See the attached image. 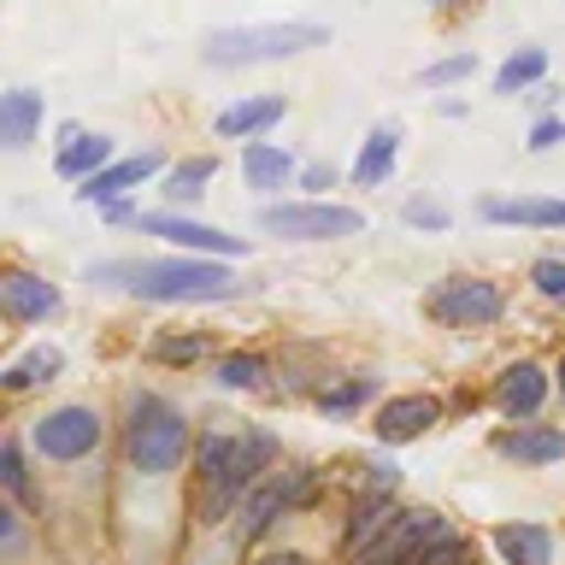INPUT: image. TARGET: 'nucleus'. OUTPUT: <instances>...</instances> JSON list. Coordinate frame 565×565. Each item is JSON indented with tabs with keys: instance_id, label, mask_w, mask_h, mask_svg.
Masks as SVG:
<instances>
[{
	"instance_id": "nucleus-1",
	"label": "nucleus",
	"mask_w": 565,
	"mask_h": 565,
	"mask_svg": "<svg viewBox=\"0 0 565 565\" xmlns=\"http://www.w3.org/2000/svg\"><path fill=\"white\" fill-rule=\"evenodd\" d=\"M88 282H113L141 300H166V307H206V300H230L242 289L218 259H113L95 265Z\"/></svg>"
},
{
	"instance_id": "nucleus-2",
	"label": "nucleus",
	"mask_w": 565,
	"mask_h": 565,
	"mask_svg": "<svg viewBox=\"0 0 565 565\" xmlns=\"http://www.w3.org/2000/svg\"><path fill=\"white\" fill-rule=\"evenodd\" d=\"M271 459V441L265 436H201V454H194V507H201V524H218L236 494L259 477V466Z\"/></svg>"
},
{
	"instance_id": "nucleus-3",
	"label": "nucleus",
	"mask_w": 565,
	"mask_h": 565,
	"mask_svg": "<svg viewBox=\"0 0 565 565\" xmlns=\"http://www.w3.org/2000/svg\"><path fill=\"white\" fill-rule=\"evenodd\" d=\"M324 24H236V30H212L206 35V65H265V60H289V53L324 47Z\"/></svg>"
},
{
	"instance_id": "nucleus-4",
	"label": "nucleus",
	"mask_w": 565,
	"mask_h": 565,
	"mask_svg": "<svg viewBox=\"0 0 565 565\" xmlns=\"http://www.w3.org/2000/svg\"><path fill=\"white\" fill-rule=\"evenodd\" d=\"M124 448H130L136 471L166 477V471H177V459H183V448H189V424L159 395H141L130 406V436H124Z\"/></svg>"
},
{
	"instance_id": "nucleus-5",
	"label": "nucleus",
	"mask_w": 565,
	"mask_h": 565,
	"mask_svg": "<svg viewBox=\"0 0 565 565\" xmlns=\"http://www.w3.org/2000/svg\"><path fill=\"white\" fill-rule=\"evenodd\" d=\"M454 530L441 512L430 507H413V512H395V524L383 530V536H371L360 554H353V565H413L418 554H430V547H441Z\"/></svg>"
},
{
	"instance_id": "nucleus-6",
	"label": "nucleus",
	"mask_w": 565,
	"mask_h": 565,
	"mask_svg": "<svg viewBox=\"0 0 565 565\" xmlns=\"http://www.w3.org/2000/svg\"><path fill=\"white\" fill-rule=\"evenodd\" d=\"M259 230H271L282 242H335V236H360L365 212L335 206V201H289V206H265Z\"/></svg>"
},
{
	"instance_id": "nucleus-7",
	"label": "nucleus",
	"mask_w": 565,
	"mask_h": 565,
	"mask_svg": "<svg viewBox=\"0 0 565 565\" xmlns=\"http://www.w3.org/2000/svg\"><path fill=\"white\" fill-rule=\"evenodd\" d=\"M30 441L42 459H83L100 448V413H88V406H53L47 418H35Z\"/></svg>"
},
{
	"instance_id": "nucleus-8",
	"label": "nucleus",
	"mask_w": 565,
	"mask_h": 565,
	"mask_svg": "<svg viewBox=\"0 0 565 565\" xmlns=\"http://www.w3.org/2000/svg\"><path fill=\"white\" fill-rule=\"evenodd\" d=\"M430 318H441V324H454V330L494 324V318H501V289L483 277H448V282H436V295H430Z\"/></svg>"
},
{
	"instance_id": "nucleus-9",
	"label": "nucleus",
	"mask_w": 565,
	"mask_h": 565,
	"mask_svg": "<svg viewBox=\"0 0 565 565\" xmlns=\"http://www.w3.org/2000/svg\"><path fill=\"white\" fill-rule=\"evenodd\" d=\"M307 483H312V471H300V466H289V471H271L265 483L242 501V536H265L282 512L289 507H300V494H307Z\"/></svg>"
},
{
	"instance_id": "nucleus-10",
	"label": "nucleus",
	"mask_w": 565,
	"mask_h": 565,
	"mask_svg": "<svg viewBox=\"0 0 565 565\" xmlns=\"http://www.w3.org/2000/svg\"><path fill=\"white\" fill-rule=\"evenodd\" d=\"M136 224L148 230V236H166L177 247H189V254H247V242L224 236V230H212V224H194L183 212H141Z\"/></svg>"
},
{
	"instance_id": "nucleus-11",
	"label": "nucleus",
	"mask_w": 565,
	"mask_h": 565,
	"mask_svg": "<svg viewBox=\"0 0 565 565\" xmlns=\"http://www.w3.org/2000/svg\"><path fill=\"white\" fill-rule=\"evenodd\" d=\"M542 401H547V377H542V365H530V360H519V365H507L501 371V383H494V406H501L507 418H536L542 413Z\"/></svg>"
},
{
	"instance_id": "nucleus-12",
	"label": "nucleus",
	"mask_w": 565,
	"mask_h": 565,
	"mask_svg": "<svg viewBox=\"0 0 565 565\" xmlns=\"http://www.w3.org/2000/svg\"><path fill=\"white\" fill-rule=\"evenodd\" d=\"M0 300H7V312L18 318V324H42V318L60 312V289L30 271H7L0 277Z\"/></svg>"
},
{
	"instance_id": "nucleus-13",
	"label": "nucleus",
	"mask_w": 565,
	"mask_h": 565,
	"mask_svg": "<svg viewBox=\"0 0 565 565\" xmlns=\"http://www.w3.org/2000/svg\"><path fill=\"white\" fill-rule=\"evenodd\" d=\"M436 418H441V406L430 395H395V401L377 406V436L383 441H413V436L430 430Z\"/></svg>"
},
{
	"instance_id": "nucleus-14",
	"label": "nucleus",
	"mask_w": 565,
	"mask_h": 565,
	"mask_svg": "<svg viewBox=\"0 0 565 565\" xmlns=\"http://www.w3.org/2000/svg\"><path fill=\"white\" fill-rule=\"evenodd\" d=\"M494 448L507 459H519V466H554V459H565V430H554V424H519Z\"/></svg>"
},
{
	"instance_id": "nucleus-15",
	"label": "nucleus",
	"mask_w": 565,
	"mask_h": 565,
	"mask_svg": "<svg viewBox=\"0 0 565 565\" xmlns=\"http://www.w3.org/2000/svg\"><path fill=\"white\" fill-rule=\"evenodd\" d=\"M166 166L159 153H136V159H118V166H106L100 177H88V183L77 189V201H118L124 189H136V183H148V177Z\"/></svg>"
},
{
	"instance_id": "nucleus-16",
	"label": "nucleus",
	"mask_w": 565,
	"mask_h": 565,
	"mask_svg": "<svg viewBox=\"0 0 565 565\" xmlns=\"http://www.w3.org/2000/svg\"><path fill=\"white\" fill-rule=\"evenodd\" d=\"M483 218H494V224H536V230H565V201H554V194H519V201H483Z\"/></svg>"
},
{
	"instance_id": "nucleus-17",
	"label": "nucleus",
	"mask_w": 565,
	"mask_h": 565,
	"mask_svg": "<svg viewBox=\"0 0 565 565\" xmlns=\"http://www.w3.org/2000/svg\"><path fill=\"white\" fill-rule=\"evenodd\" d=\"M35 124H42V95L35 88H12V95H0V141L18 153L35 141Z\"/></svg>"
},
{
	"instance_id": "nucleus-18",
	"label": "nucleus",
	"mask_w": 565,
	"mask_h": 565,
	"mask_svg": "<svg viewBox=\"0 0 565 565\" xmlns=\"http://www.w3.org/2000/svg\"><path fill=\"white\" fill-rule=\"evenodd\" d=\"M106 159H113V136H83V130H65V148H60V177H100Z\"/></svg>"
},
{
	"instance_id": "nucleus-19",
	"label": "nucleus",
	"mask_w": 565,
	"mask_h": 565,
	"mask_svg": "<svg viewBox=\"0 0 565 565\" xmlns=\"http://www.w3.org/2000/svg\"><path fill=\"white\" fill-rule=\"evenodd\" d=\"M494 547L512 559V565H554V536L542 524H501L494 530Z\"/></svg>"
},
{
	"instance_id": "nucleus-20",
	"label": "nucleus",
	"mask_w": 565,
	"mask_h": 565,
	"mask_svg": "<svg viewBox=\"0 0 565 565\" xmlns=\"http://www.w3.org/2000/svg\"><path fill=\"white\" fill-rule=\"evenodd\" d=\"M282 118V95H254V100H236L218 113V136H259L271 130V124Z\"/></svg>"
},
{
	"instance_id": "nucleus-21",
	"label": "nucleus",
	"mask_w": 565,
	"mask_h": 565,
	"mask_svg": "<svg viewBox=\"0 0 565 565\" xmlns=\"http://www.w3.org/2000/svg\"><path fill=\"white\" fill-rule=\"evenodd\" d=\"M242 177L254 189H282L295 177V159L282 153V148H271V141H247V153H242Z\"/></svg>"
},
{
	"instance_id": "nucleus-22",
	"label": "nucleus",
	"mask_w": 565,
	"mask_h": 565,
	"mask_svg": "<svg viewBox=\"0 0 565 565\" xmlns=\"http://www.w3.org/2000/svg\"><path fill=\"white\" fill-rule=\"evenodd\" d=\"M388 171H395V130H371L360 159H353V177L365 189H377V183H388Z\"/></svg>"
},
{
	"instance_id": "nucleus-23",
	"label": "nucleus",
	"mask_w": 565,
	"mask_h": 565,
	"mask_svg": "<svg viewBox=\"0 0 565 565\" xmlns=\"http://www.w3.org/2000/svg\"><path fill=\"white\" fill-rule=\"evenodd\" d=\"M542 77H547V53L542 47H519L501 71H494V95H519V88L542 83Z\"/></svg>"
},
{
	"instance_id": "nucleus-24",
	"label": "nucleus",
	"mask_w": 565,
	"mask_h": 565,
	"mask_svg": "<svg viewBox=\"0 0 565 565\" xmlns=\"http://www.w3.org/2000/svg\"><path fill=\"white\" fill-rule=\"evenodd\" d=\"M65 360H60V348H30L24 360L18 365H7V388L18 395V388H30V383H42V377H53V371H60Z\"/></svg>"
},
{
	"instance_id": "nucleus-25",
	"label": "nucleus",
	"mask_w": 565,
	"mask_h": 565,
	"mask_svg": "<svg viewBox=\"0 0 565 565\" xmlns=\"http://www.w3.org/2000/svg\"><path fill=\"white\" fill-rule=\"evenodd\" d=\"M212 171H218V166H212L206 153H201V159H189V166H177V171L166 177V194H171V201H201Z\"/></svg>"
},
{
	"instance_id": "nucleus-26",
	"label": "nucleus",
	"mask_w": 565,
	"mask_h": 565,
	"mask_svg": "<svg viewBox=\"0 0 565 565\" xmlns=\"http://www.w3.org/2000/svg\"><path fill=\"white\" fill-rule=\"evenodd\" d=\"M265 377V360H259V353H230V360L218 365V383L224 388H254Z\"/></svg>"
},
{
	"instance_id": "nucleus-27",
	"label": "nucleus",
	"mask_w": 565,
	"mask_h": 565,
	"mask_svg": "<svg viewBox=\"0 0 565 565\" xmlns=\"http://www.w3.org/2000/svg\"><path fill=\"white\" fill-rule=\"evenodd\" d=\"M365 395H371V377H353L342 388H318V406H324V413H353Z\"/></svg>"
},
{
	"instance_id": "nucleus-28",
	"label": "nucleus",
	"mask_w": 565,
	"mask_h": 565,
	"mask_svg": "<svg viewBox=\"0 0 565 565\" xmlns=\"http://www.w3.org/2000/svg\"><path fill=\"white\" fill-rule=\"evenodd\" d=\"M0 483L12 489V501H30V477H24V454H18V441L0 448Z\"/></svg>"
},
{
	"instance_id": "nucleus-29",
	"label": "nucleus",
	"mask_w": 565,
	"mask_h": 565,
	"mask_svg": "<svg viewBox=\"0 0 565 565\" xmlns=\"http://www.w3.org/2000/svg\"><path fill=\"white\" fill-rule=\"evenodd\" d=\"M471 53H454V60H441V65H430L424 71V88H441V83H459V77H471Z\"/></svg>"
},
{
	"instance_id": "nucleus-30",
	"label": "nucleus",
	"mask_w": 565,
	"mask_h": 565,
	"mask_svg": "<svg viewBox=\"0 0 565 565\" xmlns=\"http://www.w3.org/2000/svg\"><path fill=\"white\" fill-rule=\"evenodd\" d=\"M536 289L547 295V300H565V259H536Z\"/></svg>"
},
{
	"instance_id": "nucleus-31",
	"label": "nucleus",
	"mask_w": 565,
	"mask_h": 565,
	"mask_svg": "<svg viewBox=\"0 0 565 565\" xmlns=\"http://www.w3.org/2000/svg\"><path fill=\"white\" fill-rule=\"evenodd\" d=\"M401 218H406V224H424V230H448V206H436V201H406Z\"/></svg>"
},
{
	"instance_id": "nucleus-32",
	"label": "nucleus",
	"mask_w": 565,
	"mask_h": 565,
	"mask_svg": "<svg viewBox=\"0 0 565 565\" xmlns=\"http://www.w3.org/2000/svg\"><path fill=\"white\" fill-rule=\"evenodd\" d=\"M554 141H565V118H542L536 130H530V148H536V153L554 148Z\"/></svg>"
},
{
	"instance_id": "nucleus-33",
	"label": "nucleus",
	"mask_w": 565,
	"mask_h": 565,
	"mask_svg": "<svg viewBox=\"0 0 565 565\" xmlns=\"http://www.w3.org/2000/svg\"><path fill=\"white\" fill-rule=\"evenodd\" d=\"M153 353H159V360H183L189 365V360H201V342H194V335H189V342H171V335H166Z\"/></svg>"
},
{
	"instance_id": "nucleus-34",
	"label": "nucleus",
	"mask_w": 565,
	"mask_h": 565,
	"mask_svg": "<svg viewBox=\"0 0 565 565\" xmlns=\"http://www.w3.org/2000/svg\"><path fill=\"white\" fill-rule=\"evenodd\" d=\"M413 565H459V536H448L441 547H430V554H418Z\"/></svg>"
},
{
	"instance_id": "nucleus-35",
	"label": "nucleus",
	"mask_w": 565,
	"mask_h": 565,
	"mask_svg": "<svg viewBox=\"0 0 565 565\" xmlns=\"http://www.w3.org/2000/svg\"><path fill=\"white\" fill-rule=\"evenodd\" d=\"M0 547H7V554L18 547V512H0Z\"/></svg>"
},
{
	"instance_id": "nucleus-36",
	"label": "nucleus",
	"mask_w": 565,
	"mask_h": 565,
	"mask_svg": "<svg viewBox=\"0 0 565 565\" xmlns=\"http://www.w3.org/2000/svg\"><path fill=\"white\" fill-rule=\"evenodd\" d=\"M300 183H307V189H330V166H307V171H300Z\"/></svg>"
},
{
	"instance_id": "nucleus-37",
	"label": "nucleus",
	"mask_w": 565,
	"mask_h": 565,
	"mask_svg": "<svg viewBox=\"0 0 565 565\" xmlns=\"http://www.w3.org/2000/svg\"><path fill=\"white\" fill-rule=\"evenodd\" d=\"M259 565H307V559H300V554H265Z\"/></svg>"
},
{
	"instance_id": "nucleus-38",
	"label": "nucleus",
	"mask_w": 565,
	"mask_h": 565,
	"mask_svg": "<svg viewBox=\"0 0 565 565\" xmlns=\"http://www.w3.org/2000/svg\"><path fill=\"white\" fill-rule=\"evenodd\" d=\"M554 377H559V388H565V360H559V371H554Z\"/></svg>"
}]
</instances>
